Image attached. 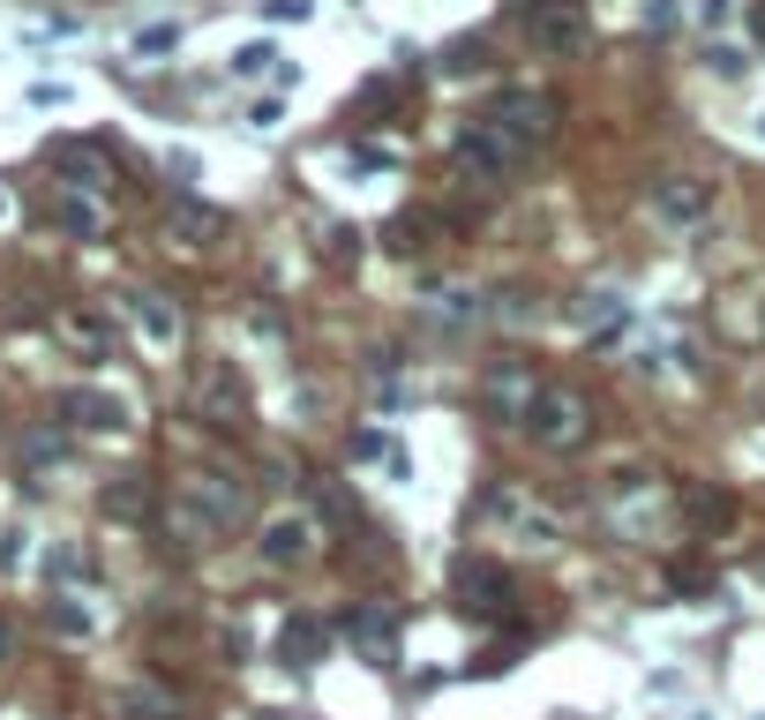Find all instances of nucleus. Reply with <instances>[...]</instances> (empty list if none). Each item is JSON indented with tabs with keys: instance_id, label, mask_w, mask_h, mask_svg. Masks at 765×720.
Wrapping results in <instances>:
<instances>
[{
	"instance_id": "nucleus-1",
	"label": "nucleus",
	"mask_w": 765,
	"mask_h": 720,
	"mask_svg": "<svg viewBox=\"0 0 765 720\" xmlns=\"http://www.w3.org/2000/svg\"><path fill=\"white\" fill-rule=\"evenodd\" d=\"M525 435H533L541 451H578V443L594 435V406H586V390H570V383H541V398H533V413H525Z\"/></svg>"
},
{
	"instance_id": "nucleus-2",
	"label": "nucleus",
	"mask_w": 765,
	"mask_h": 720,
	"mask_svg": "<svg viewBox=\"0 0 765 720\" xmlns=\"http://www.w3.org/2000/svg\"><path fill=\"white\" fill-rule=\"evenodd\" d=\"M451 158H458V173H466V180H480V188H503L510 173L525 166V143H518L503 121H473V128H458Z\"/></svg>"
},
{
	"instance_id": "nucleus-3",
	"label": "nucleus",
	"mask_w": 765,
	"mask_h": 720,
	"mask_svg": "<svg viewBox=\"0 0 765 720\" xmlns=\"http://www.w3.org/2000/svg\"><path fill=\"white\" fill-rule=\"evenodd\" d=\"M533 398H541V376H533V361H496V368L480 376V413H488L496 428H525Z\"/></svg>"
},
{
	"instance_id": "nucleus-4",
	"label": "nucleus",
	"mask_w": 765,
	"mask_h": 720,
	"mask_svg": "<svg viewBox=\"0 0 765 720\" xmlns=\"http://www.w3.org/2000/svg\"><path fill=\"white\" fill-rule=\"evenodd\" d=\"M488 518L496 525H510V541H525V549H563V518H555L548 503H525V496H510V488H496L488 496Z\"/></svg>"
},
{
	"instance_id": "nucleus-5",
	"label": "nucleus",
	"mask_w": 765,
	"mask_h": 720,
	"mask_svg": "<svg viewBox=\"0 0 765 720\" xmlns=\"http://www.w3.org/2000/svg\"><path fill=\"white\" fill-rule=\"evenodd\" d=\"M555 113H563V106H555L548 90H503L488 121H503L525 151H541V143H555Z\"/></svg>"
},
{
	"instance_id": "nucleus-6",
	"label": "nucleus",
	"mask_w": 765,
	"mask_h": 720,
	"mask_svg": "<svg viewBox=\"0 0 765 720\" xmlns=\"http://www.w3.org/2000/svg\"><path fill=\"white\" fill-rule=\"evenodd\" d=\"M196 413H203L211 428L248 421V390H241V376H233V361H203V368H196Z\"/></svg>"
},
{
	"instance_id": "nucleus-7",
	"label": "nucleus",
	"mask_w": 765,
	"mask_h": 720,
	"mask_svg": "<svg viewBox=\"0 0 765 720\" xmlns=\"http://www.w3.org/2000/svg\"><path fill=\"white\" fill-rule=\"evenodd\" d=\"M339 638L368 661V668H390V661H398V623L382 616L376 600H353V608H345V623H339Z\"/></svg>"
},
{
	"instance_id": "nucleus-8",
	"label": "nucleus",
	"mask_w": 765,
	"mask_h": 720,
	"mask_svg": "<svg viewBox=\"0 0 765 720\" xmlns=\"http://www.w3.org/2000/svg\"><path fill=\"white\" fill-rule=\"evenodd\" d=\"M451 586H458V600H466L473 616H503L510 608V571L496 563V555H458Z\"/></svg>"
},
{
	"instance_id": "nucleus-9",
	"label": "nucleus",
	"mask_w": 765,
	"mask_h": 720,
	"mask_svg": "<svg viewBox=\"0 0 765 720\" xmlns=\"http://www.w3.org/2000/svg\"><path fill=\"white\" fill-rule=\"evenodd\" d=\"M255 549H263L270 571H293V563L315 555V518H308V510H278V518H263V541H255Z\"/></svg>"
},
{
	"instance_id": "nucleus-10",
	"label": "nucleus",
	"mask_w": 765,
	"mask_h": 720,
	"mask_svg": "<svg viewBox=\"0 0 765 720\" xmlns=\"http://www.w3.org/2000/svg\"><path fill=\"white\" fill-rule=\"evenodd\" d=\"M653 218H668V225H706V218H713V180H698V173L653 180Z\"/></svg>"
},
{
	"instance_id": "nucleus-11",
	"label": "nucleus",
	"mask_w": 765,
	"mask_h": 720,
	"mask_svg": "<svg viewBox=\"0 0 765 720\" xmlns=\"http://www.w3.org/2000/svg\"><path fill=\"white\" fill-rule=\"evenodd\" d=\"M525 38L541 45V53H578V45L594 38V23H586V8L578 0H563V8H541V15H525Z\"/></svg>"
},
{
	"instance_id": "nucleus-12",
	"label": "nucleus",
	"mask_w": 765,
	"mask_h": 720,
	"mask_svg": "<svg viewBox=\"0 0 765 720\" xmlns=\"http://www.w3.org/2000/svg\"><path fill=\"white\" fill-rule=\"evenodd\" d=\"M166 541H173V549H188V555H203V549H218V541H225V525H218V518L196 503L188 488H173V503H166Z\"/></svg>"
},
{
	"instance_id": "nucleus-13",
	"label": "nucleus",
	"mask_w": 765,
	"mask_h": 720,
	"mask_svg": "<svg viewBox=\"0 0 765 720\" xmlns=\"http://www.w3.org/2000/svg\"><path fill=\"white\" fill-rule=\"evenodd\" d=\"M180 488H188V496H196V503L211 510V518H218V525H225V533H233V525H241V518H248V488H241V480H233V473L203 466V473H188V480H180Z\"/></svg>"
},
{
	"instance_id": "nucleus-14",
	"label": "nucleus",
	"mask_w": 765,
	"mask_h": 720,
	"mask_svg": "<svg viewBox=\"0 0 765 720\" xmlns=\"http://www.w3.org/2000/svg\"><path fill=\"white\" fill-rule=\"evenodd\" d=\"M60 421L90 428V435H121V428H127V398H113V390L84 383V390H68V398H60Z\"/></svg>"
},
{
	"instance_id": "nucleus-15",
	"label": "nucleus",
	"mask_w": 765,
	"mask_h": 720,
	"mask_svg": "<svg viewBox=\"0 0 765 720\" xmlns=\"http://www.w3.org/2000/svg\"><path fill=\"white\" fill-rule=\"evenodd\" d=\"M218 233H225V211H218V203H196V196L173 203V241H180V248H218Z\"/></svg>"
},
{
	"instance_id": "nucleus-16",
	"label": "nucleus",
	"mask_w": 765,
	"mask_h": 720,
	"mask_svg": "<svg viewBox=\"0 0 765 720\" xmlns=\"http://www.w3.org/2000/svg\"><path fill=\"white\" fill-rule=\"evenodd\" d=\"M53 166L68 173V188H106L113 180V158L98 143H53Z\"/></svg>"
},
{
	"instance_id": "nucleus-17",
	"label": "nucleus",
	"mask_w": 765,
	"mask_h": 720,
	"mask_svg": "<svg viewBox=\"0 0 765 720\" xmlns=\"http://www.w3.org/2000/svg\"><path fill=\"white\" fill-rule=\"evenodd\" d=\"M127 315L151 345H180V308H166V293H127Z\"/></svg>"
},
{
	"instance_id": "nucleus-18",
	"label": "nucleus",
	"mask_w": 765,
	"mask_h": 720,
	"mask_svg": "<svg viewBox=\"0 0 765 720\" xmlns=\"http://www.w3.org/2000/svg\"><path fill=\"white\" fill-rule=\"evenodd\" d=\"M278 653H286V668H315V661L331 653V631H323L315 616H293V623L278 631Z\"/></svg>"
},
{
	"instance_id": "nucleus-19",
	"label": "nucleus",
	"mask_w": 765,
	"mask_h": 720,
	"mask_svg": "<svg viewBox=\"0 0 765 720\" xmlns=\"http://www.w3.org/2000/svg\"><path fill=\"white\" fill-rule=\"evenodd\" d=\"M60 339L76 345L84 361H106V353H113V323L90 315V308H68V315H60Z\"/></svg>"
},
{
	"instance_id": "nucleus-20",
	"label": "nucleus",
	"mask_w": 765,
	"mask_h": 720,
	"mask_svg": "<svg viewBox=\"0 0 765 720\" xmlns=\"http://www.w3.org/2000/svg\"><path fill=\"white\" fill-rule=\"evenodd\" d=\"M683 518H690L698 533H728V525H735V496H728V488H683Z\"/></svg>"
},
{
	"instance_id": "nucleus-21",
	"label": "nucleus",
	"mask_w": 765,
	"mask_h": 720,
	"mask_svg": "<svg viewBox=\"0 0 765 720\" xmlns=\"http://www.w3.org/2000/svg\"><path fill=\"white\" fill-rule=\"evenodd\" d=\"M53 225H60L68 241H98V233H106V211H98L90 196H60V203H53Z\"/></svg>"
},
{
	"instance_id": "nucleus-22",
	"label": "nucleus",
	"mask_w": 765,
	"mask_h": 720,
	"mask_svg": "<svg viewBox=\"0 0 765 720\" xmlns=\"http://www.w3.org/2000/svg\"><path fill=\"white\" fill-rule=\"evenodd\" d=\"M45 623H53L60 638H90V631H98V616H90L76 594H53V600H45Z\"/></svg>"
},
{
	"instance_id": "nucleus-23",
	"label": "nucleus",
	"mask_w": 765,
	"mask_h": 720,
	"mask_svg": "<svg viewBox=\"0 0 765 720\" xmlns=\"http://www.w3.org/2000/svg\"><path fill=\"white\" fill-rule=\"evenodd\" d=\"M428 233H435V225H428L421 211H406V218H390V248L398 255H421L428 248Z\"/></svg>"
},
{
	"instance_id": "nucleus-24",
	"label": "nucleus",
	"mask_w": 765,
	"mask_h": 720,
	"mask_svg": "<svg viewBox=\"0 0 765 720\" xmlns=\"http://www.w3.org/2000/svg\"><path fill=\"white\" fill-rule=\"evenodd\" d=\"M106 510H113V518H143V510H151V488H143V480H113V488H106Z\"/></svg>"
},
{
	"instance_id": "nucleus-25",
	"label": "nucleus",
	"mask_w": 765,
	"mask_h": 720,
	"mask_svg": "<svg viewBox=\"0 0 765 720\" xmlns=\"http://www.w3.org/2000/svg\"><path fill=\"white\" fill-rule=\"evenodd\" d=\"M135 53H143V60H158V53H180V23H151V31H135Z\"/></svg>"
},
{
	"instance_id": "nucleus-26",
	"label": "nucleus",
	"mask_w": 765,
	"mask_h": 720,
	"mask_svg": "<svg viewBox=\"0 0 765 720\" xmlns=\"http://www.w3.org/2000/svg\"><path fill=\"white\" fill-rule=\"evenodd\" d=\"M270 60H278V45L255 38V45H241V53H233V76H248V84H255V76H270Z\"/></svg>"
},
{
	"instance_id": "nucleus-27",
	"label": "nucleus",
	"mask_w": 765,
	"mask_h": 720,
	"mask_svg": "<svg viewBox=\"0 0 765 720\" xmlns=\"http://www.w3.org/2000/svg\"><path fill=\"white\" fill-rule=\"evenodd\" d=\"M443 68H451V76H473V68H488V45H480V38H458L451 53H443Z\"/></svg>"
},
{
	"instance_id": "nucleus-28",
	"label": "nucleus",
	"mask_w": 765,
	"mask_h": 720,
	"mask_svg": "<svg viewBox=\"0 0 765 720\" xmlns=\"http://www.w3.org/2000/svg\"><path fill=\"white\" fill-rule=\"evenodd\" d=\"M578 315H586V331H616V323H623V300H616V293H594Z\"/></svg>"
},
{
	"instance_id": "nucleus-29",
	"label": "nucleus",
	"mask_w": 765,
	"mask_h": 720,
	"mask_svg": "<svg viewBox=\"0 0 765 720\" xmlns=\"http://www.w3.org/2000/svg\"><path fill=\"white\" fill-rule=\"evenodd\" d=\"M637 23H645L653 38H668V31L683 23V8H676V0H645V8H637Z\"/></svg>"
},
{
	"instance_id": "nucleus-30",
	"label": "nucleus",
	"mask_w": 765,
	"mask_h": 720,
	"mask_svg": "<svg viewBox=\"0 0 765 720\" xmlns=\"http://www.w3.org/2000/svg\"><path fill=\"white\" fill-rule=\"evenodd\" d=\"M706 68H713V76H721V84H735V76H743V68H751V60H743V53H735V45H706Z\"/></svg>"
},
{
	"instance_id": "nucleus-31",
	"label": "nucleus",
	"mask_w": 765,
	"mask_h": 720,
	"mask_svg": "<svg viewBox=\"0 0 765 720\" xmlns=\"http://www.w3.org/2000/svg\"><path fill=\"white\" fill-rule=\"evenodd\" d=\"M263 15H270V23H308L315 0H263Z\"/></svg>"
},
{
	"instance_id": "nucleus-32",
	"label": "nucleus",
	"mask_w": 765,
	"mask_h": 720,
	"mask_svg": "<svg viewBox=\"0 0 765 720\" xmlns=\"http://www.w3.org/2000/svg\"><path fill=\"white\" fill-rule=\"evenodd\" d=\"M353 458H361V466H368V458H390V435H382V428H361V435H353Z\"/></svg>"
},
{
	"instance_id": "nucleus-33",
	"label": "nucleus",
	"mask_w": 765,
	"mask_h": 720,
	"mask_svg": "<svg viewBox=\"0 0 765 720\" xmlns=\"http://www.w3.org/2000/svg\"><path fill=\"white\" fill-rule=\"evenodd\" d=\"M23 555H31V549H23V533H0V571H8V578L23 571Z\"/></svg>"
},
{
	"instance_id": "nucleus-34",
	"label": "nucleus",
	"mask_w": 765,
	"mask_h": 720,
	"mask_svg": "<svg viewBox=\"0 0 765 720\" xmlns=\"http://www.w3.org/2000/svg\"><path fill=\"white\" fill-rule=\"evenodd\" d=\"M728 8H735V0H698V15H706V31H713V23H728Z\"/></svg>"
},
{
	"instance_id": "nucleus-35",
	"label": "nucleus",
	"mask_w": 765,
	"mask_h": 720,
	"mask_svg": "<svg viewBox=\"0 0 765 720\" xmlns=\"http://www.w3.org/2000/svg\"><path fill=\"white\" fill-rule=\"evenodd\" d=\"M541 8H563V0H518V15H541Z\"/></svg>"
},
{
	"instance_id": "nucleus-36",
	"label": "nucleus",
	"mask_w": 765,
	"mask_h": 720,
	"mask_svg": "<svg viewBox=\"0 0 765 720\" xmlns=\"http://www.w3.org/2000/svg\"><path fill=\"white\" fill-rule=\"evenodd\" d=\"M0 661H8V623H0Z\"/></svg>"
},
{
	"instance_id": "nucleus-37",
	"label": "nucleus",
	"mask_w": 765,
	"mask_h": 720,
	"mask_svg": "<svg viewBox=\"0 0 765 720\" xmlns=\"http://www.w3.org/2000/svg\"><path fill=\"white\" fill-rule=\"evenodd\" d=\"M751 23H758V38H765V8H758V15H751Z\"/></svg>"
},
{
	"instance_id": "nucleus-38",
	"label": "nucleus",
	"mask_w": 765,
	"mask_h": 720,
	"mask_svg": "<svg viewBox=\"0 0 765 720\" xmlns=\"http://www.w3.org/2000/svg\"><path fill=\"white\" fill-rule=\"evenodd\" d=\"M0 218H8V188H0Z\"/></svg>"
},
{
	"instance_id": "nucleus-39",
	"label": "nucleus",
	"mask_w": 765,
	"mask_h": 720,
	"mask_svg": "<svg viewBox=\"0 0 765 720\" xmlns=\"http://www.w3.org/2000/svg\"><path fill=\"white\" fill-rule=\"evenodd\" d=\"M758 135H765V113H758Z\"/></svg>"
},
{
	"instance_id": "nucleus-40",
	"label": "nucleus",
	"mask_w": 765,
	"mask_h": 720,
	"mask_svg": "<svg viewBox=\"0 0 765 720\" xmlns=\"http://www.w3.org/2000/svg\"><path fill=\"white\" fill-rule=\"evenodd\" d=\"M758 331H765V315H758Z\"/></svg>"
}]
</instances>
